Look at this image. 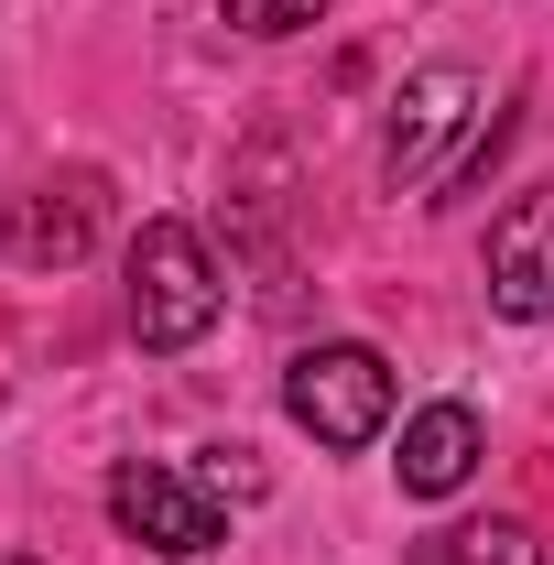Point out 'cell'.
Listing matches in <instances>:
<instances>
[{
	"instance_id": "obj_1",
	"label": "cell",
	"mask_w": 554,
	"mask_h": 565,
	"mask_svg": "<svg viewBox=\"0 0 554 565\" xmlns=\"http://www.w3.org/2000/svg\"><path fill=\"white\" fill-rule=\"evenodd\" d=\"M217 305H228V282L207 262V228H185V217H141L131 239V338L141 349H196L217 327Z\"/></svg>"
},
{
	"instance_id": "obj_2",
	"label": "cell",
	"mask_w": 554,
	"mask_h": 565,
	"mask_svg": "<svg viewBox=\"0 0 554 565\" xmlns=\"http://www.w3.org/2000/svg\"><path fill=\"white\" fill-rule=\"evenodd\" d=\"M283 414L305 424L316 446H370V435L392 424V359L359 349V338L294 349V370H283Z\"/></svg>"
},
{
	"instance_id": "obj_3",
	"label": "cell",
	"mask_w": 554,
	"mask_h": 565,
	"mask_svg": "<svg viewBox=\"0 0 554 565\" xmlns=\"http://www.w3.org/2000/svg\"><path fill=\"white\" fill-rule=\"evenodd\" d=\"M109 522L152 544L163 565H207L228 544V511H217L207 479H185V468H163V457H120L109 468Z\"/></svg>"
},
{
	"instance_id": "obj_4",
	"label": "cell",
	"mask_w": 554,
	"mask_h": 565,
	"mask_svg": "<svg viewBox=\"0 0 554 565\" xmlns=\"http://www.w3.org/2000/svg\"><path fill=\"white\" fill-rule=\"evenodd\" d=\"M457 131H479V76L468 66L403 76V98H392V120H381V174H392V185H435Z\"/></svg>"
},
{
	"instance_id": "obj_5",
	"label": "cell",
	"mask_w": 554,
	"mask_h": 565,
	"mask_svg": "<svg viewBox=\"0 0 554 565\" xmlns=\"http://www.w3.org/2000/svg\"><path fill=\"white\" fill-rule=\"evenodd\" d=\"M98 217H109V185L98 174H44V185H22L11 217H0V250L22 262V273H66L98 250Z\"/></svg>"
},
{
	"instance_id": "obj_6",
	"label": "cell",
	"mask_w": 554,
	"mask_h": 565,
	"mask_svg": "<svg viewBox=\"0 0 554 565\" xmlns=\"http://www.w3.org/2000/svg\"><path fill=\"white\" fill-rule=\"evenodd\" d=\"M489 305L511 327H544L554 316V196H511L489 228Z\"/></svg>"
},
{
	"instance_id": "obj_7",
	"label": "cell",
	"mask_w": 554,
	"mask_h": 565,
	"mask_svg": "<svg viewBox=\"0 0 554 565\" xmlns=\"http://www.w3.org/2000/svg\"><path fill=\"white\" fill-rule=\"evenodd\" d=\"M403 490L414 500H457L468 479H479V414L468 403H424V414H403Z\"/></svg>"
},
{
	"instance_id": "obj_8",
	"label": "cell",
	"mask_w": 554,
	"mask_h": 565,
	"mask_svg": "<svg viewBox=\"0 0 554 565\" xmlns=\"http://www.w3.org/2000/svg\"><path fill=\"white\" fill-rule=\"evenodd\" d=\"M446 544H457V565H544V533L511 522V511H500V522H468V533H446Z\"/></svg>"
},
{
	"instance_id": "obj_9",
	"label": "cell",
	"mask_w": 554,
	"mask_h": 565,
	"mask_svg": "<svg viewBox=\"0 0 554 565\" xmlns=\"http://www.w3.org/2000/svg\"><path fill=\"white\" fill-rule=\"evenodd\" d=\"M217 11H228V33H251V44H283V33L327 22V0H217Z\"/></svg>"
},
{
	"instance_id": "obj_10",
	"label": "cell",
	"mask_w": 554,
	"mask_h": 565,
	"mask_svg": "<svg viewBox=\"0 0 554 565\" xmlns=\"http://www.w3.org/2000/svg\"><path fill=\"white\" fill-rule=\"evenodd\" d=\"M207 490H228V500H262V468H239V446H217V468H207Z\"/></svg>"
},
{
	"instance_id": "obj_11",
	"label": "cell",
	"mask_w": 554,
	"mask_h": 565,
	"mask_svg": "<svg viewBox=\"0 0 554 565\" xmlns=\"http://www.w3.org/2000/svg\"><path fill=\"white\" fill-rule=\"evenodd\" d=\"M414 565H457V544H424V555H414Z\"/></svg>"
},
{
	"instance_id": "obj_12",
	"label": "cell",
	"mask_w": 554,
	"mask_h": 565,
	"mask_svg": "<svg viewBox=\"0 0 554 565\" xmlns=\"http://www.w3.org/2000/svg\"><path fill=\"white\" fill-rule=\"evenodd\" d=\"M0 565H22V555H0Z\"/></svg>"
}]
</instances>
